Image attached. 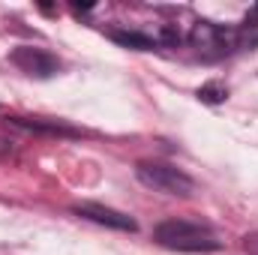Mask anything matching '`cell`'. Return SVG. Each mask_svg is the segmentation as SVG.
<instances>
[{
	"mask_svg": "<svg viewBox=\"0 0 258 255\" xmlns=\"http://www.w3.org/2000/svg\"><path fill=\"white\" fill-rule=\"evenodd\" d=\"M12 63L33 78H51L60 72V60L54 54H48L45 48H33V45H18L12 51Z\"/></svg>",
	"mask_w": 258,
	"mask_h": 255,
	"instance_id": "3957f363",
	"label": "cell"
},
{
	"mask_svg": "<svg viewBox=\"0 0 258 255\" xmlns=\"http://www.w3.org/2000/svg\"><path fill=\"white\" fill-rule=\"evenodd\" d=\"M153 237L159 246L174 249V252H216L222 246L210 228L189 219H165L153 228Z\"/></svg>",
	"mask_w": 258,
	"mask_h": 255,
	"instance_id": "6da1fadb",
	"label": "cell"
},
{
	"mask_svg": "<svg viewBox=\"0 0 258 255\" xmlns=\"http://www.w3.org/2000/svg\"><path fill=\"white\" fill-rule=\"evenodd\" d=\"M111 39H114L117 45L138 48V51H147V48H153V45H156V39H153V36H144V33H135V30H114V33H111Z\"/></svg>",
	"mask_w": 258,
	"mask_h": 255,
	"instance_id": "5b68a950",
	"label": "cell"
},
{
	"mask_svg": "<svg viewBox=\"0 0 258 255\" xmlns=\"http://www.w3.org/2000/svg\"><path fill=\"white\" fill-rule=\"evenodd\" d=\"M78 216L90 219V222H99V225H108V228H117V231H135V219L126 213H117L111 207H102V204H93V201H84V204H75L72 207Z\"/></svg>",
	"mask_w": 258,
	"mask_h": 255,
	"instance_id": "277c9868",
	"label": "cell"
},
{
	"mask_svg": "<svg viewBox=\"0 0 258 255\" xmlns=\"http://www.w3.org/2000/svg\"><path fill=\"white\" fill-rule=\"evenodd\" d=\"M138 180L153 192H162V195H177V198H189L195 192V180L189 174H183L180 168L174 165H165V162H138L135 168Z\"/></svg>",
	"mask_w": 258,
	"mask_h": 255,
	"instance_id": "7a4b0ae2",
	"label": "cell"
},
{
	"mask_svg": "<svg viewBox=\"0 0 258 255\" xmlns=\"http://www.w3.org/2000/svg\"><path fill=\"white\" fill-rule=\"evenodd\" d=\"M225 96H228V90L225 87H216V84H207V87L198 90V99L201 102H222Z\"/></svg>",
	"mask_w": 258,
	"mask_h": 255,
	"instance_id": "8992f818",
	"label": "cell"
}]
</instances>
